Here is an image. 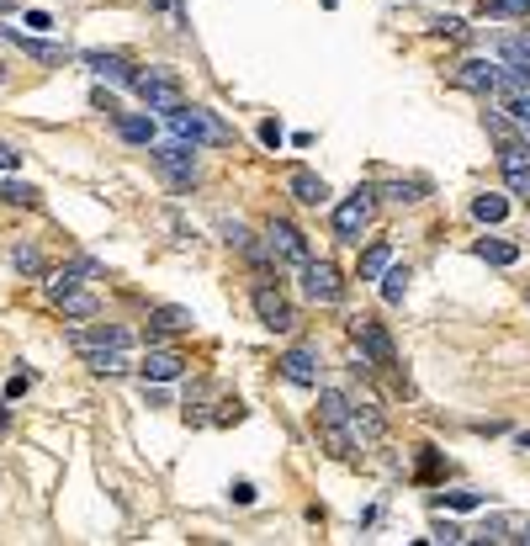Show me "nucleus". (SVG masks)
<instances>
[{
	"label": "nucleus",
	"instance_id": "7",
	"mask_svg": "<svg viewBox=\"0 0 530 546\" xmlns=\"http://www.w3.org/2000/svg\"><path fill=\"white\" fill-rule=\"evenodd\" d=\"M303 297H308V303H340V297H345L340 271H334L329 260H308V265H303Z\"/></svg>",
	"mask_w": 530,
	"mask_h": 546
},
{
	"label": "nucleus",
	"instance_id": "34",
	"mask_svg": "<svg viewBox=\"0 0 530 546\" xmlns=\"http://www.w3.org/2000/svg\"><path fill=\"white\" fill-rule=\"evenodd\" d=\"M504 112H510V122H515V127H526V122H530V90H526V96H504Z\"/></svg>",
	"mask_w": 530,
	"mask_h": 546
},
{
	"label": "nucleus",
	"instance_id": "45",
	"mask_svg": "<svg viewBox=\"0 0 530 546\" xmlns=\"http://www.w3.org/2000/svg\"><path fill=\"white\" fill-rule=\"evenodd\" d=\"M520 446H526V451H530V430H526V435H520Z\"/></svg>",
	"mask_w": 530,
	"mask_h": 546
},
{
	"label": "nucleus",
	"instance_id": "14",
	"mask_svg": "<svg viewBox=\"0 0 530 546\" xmlns=\"http://www.w3.org/2000/svg\"><path fill=\"white\" fill-rule=\"evenodd\" d=\"M138 372H143V382H175L186 372V356L181 350H149Z\"/></svg>",
	"mask_w": 530,
	"mask_h": 546
},
{
	"label": "nucleus",
	"instance_id": "8",
	"mask_svg": "<svg viewBox=\"0 0 530 546\" xmlns=\"http://www.w3.org/2000/svg\"><path fill=\"white\" fill-rule=\"evenodd\" d=\"M499 165H504V181L515 196H530V149L526 138H504L499 143Z\"/></svg>",
	"mask_w": 530,
	"mask_h": 546
},
{
	"label": "nucleus",
	"instance_id": "32",
	"mask_svg": "<svg viewBox=\"0 0 530 546\" xmlns=\"http://www.w3.org/2000/svg\"><path fill=\"white\" fill-rule=\"evenodd\" d=\"M430 32H435V37H467V21H462V16H435Z\"/></svg>",
	"mask_w": 530,
	"mask_h": 546
},
{
	"label": "nucleus",
	"instance_id": "35",
	"mask_svg": "<svg viewBox=\"0 0 530 546\" xmlns=\"http://www.w3.org/2000/svg\"><path fill=\"white\" fill-rule=\"evenodd\" d=\"M260 143H265V149H281V143H287L281 122H271V117H265V122H260Z\"/></svg>",
	"mask_w": 530,
	"mask_h": 546
},
{
	"label": "nucleus",
	"instance_id": "30",
	"mask_svg": "<svg viewBox=\"0 0 530 546\" xmlns=\"http://www.w3.org/2000/svg\"><path fill=\"white\" fill-rule=\"evenodd\" d=\"M510 531H515V520H510V515H488V520H483V531H478V542H510Z\"/></svg>",
	"mask_w": 530,
	"mask_h": 546
},
{
	"label": "nucleus",
	"instance_id": "28",
	"mask_svg": "<svg viewBox=\"0 0 530 546\" xmlns=\"http://www.w3.org/2000/svg\"><path fill=\"white\" fill-rule=\"evenodd\" d=\"M11 265H16L21 276H48V265H42V255H37L32 244H16V250H11Z\"/></svg>",
	"mask_w": 530,
	"mask_h": 546
},
{
	"label": "nucleus",
	"instance_id": "22",
	"mask_svg": "<svg viewBox=\"0 0 530 546\" xmlns=\"http://www.w3.org/2000/svg\"><path fill=\"white\" fill-rule=\"evenodd\" d=\"M74 345H80V350H85V345H111V350H127V329H117V324L80 329V335H74Z\"/></svg>",
	"mask_w": 530,
	"mask_h": 546
},
{
	"label": "nucleus",
	"instance_id": "39",
	"mask_svg": "<svg viewBox=\"0 0 530 546\" xmlns=\"http://www.w3.org/2000/svg\"><path fill=\"white\" fill-rule=\"evenodd\" d=\"M228 494H234V504H255V499H260V494H255V483H244V478H239Z\"/></svg>",
	"mask_w": 530,
	"mask_h": 546
},
{
	"label": "nucleus",
	"instance_id": "11",
	"mask_svg": "<svg viewBox=\"0 0 530 546\" xmlns=\"http://www.w3.org/2000/svg\"><path fill=\"white\" fill-rule=\"evenodd\" d=\"M499 69H504V64L467 58V64H457V85H462V90H472V96H499Z\"/></svg>",
	"mask_w": 530,
	"mask_h": 546
},
{
	"label": "nucleus",
	"instance_id": "1",
	"mask_svg": "<svg viewBox=\"0 0 530 546\" xmlns=\"http://www.w3.org/2000/svg\"><path fill=\"white\" fill-rule=\"evenodd\" d=\"M170 117V127H175V138H186V143H207V149H228L234 143V127H223L207 106H175V112H165Z\"/></svg>",
	"mask_w": 530,
	"mask_h": 546
},
{
	"label": "nucleus",
	"instance_id": "2",
	"mask_svg": "<svg viewBox=\"0 0 530 546\" xmlns=\"http://www.w3.org/2000/svg\"><path fill=\"white\" fill-rule=\"evenodd\" d=\"M133 90L149 101V112H175V106L186 101L175 69H138V74H133Z\"/></svg>",
	"mask_w": 530,
	"mask_h": 546
},
{
	"label": "nucleus",
	"instance_id": "19",
	"mask_svg": "<svg viewBox=\"0 0 530 546\" xmlns=\"http://www.w3.org/2000/svg\"><path fill=\"white\" fill-rule=\"evenodd\" d=\"M350 414H356V404H350L340 388H324V393H319V419H324V425H350Z\"/></svg>",
	"mask_w": 530,
	"mask_h": 546
},
{
	"label": "nucleus",
	"instance_id": "46",
	"mask_svg": "<svg viewBox=\"0 0 530 546\" xmlns=\"http://www.w3.org/2000/svg\"><path fill=\"white\" fill-rule=\"evenodd\" d=\"M526 303H530V292H526Z\"/></svg>",
	"mask_w": 530,
	"mask_h": 546
},
{
	"label": "nucleus",
	"instance_id": "20",
	"mask_svg": "<svg viewBox=\"0 0 530 546\" xmlns=\"http://www.w3.org/2000/svg\"><path fill=\"white\" fill-rule=\"evenodd\" d=\"M478 260H488V265H515V260H520V244H515V239H478Z\"/></svg>",
	"mask_w": 530,
	"mask_h": 546
},
{
	"label": "nucleus",
	"instance_id": "24",
	"mask_svg": "<svg viewBox=\"0 0 530 546\" xmlns=\"http://www.w3.org/2000/svg\"><path fill=\"white\" fill-rule=\"evenodd\" d=\"M117 133H122L127 143H143V149H149V143H154V117H127V112H122V117H117Z\"/></svg>",
	"mask_w": 530,
	"mask_h": 546
},
{
	"label": "nucleus",
	"instance_id": "40",
	"mask_svg": "<svg viewBox=\"0 0 530 546\" xmlns=\"http://www.w3.org/2000/svg\"><path fill=\"white\" fill-rule=\"evenodd\" d=\"M16 165H21V154H16V149L0 138V175H5V170H16Z\"/></svg>",
	"mask_w": 530,
	"mask_h": 546
},
{
	"label": "nucleus",
	"instance_id": "33",
	"mask_svg": "<svg viewBox=\"0 0 530 546\" xmlns=\"http://www.w3.org/2000/svg\"><path fill=\"white\" fill-rule=\"evenodd\" d=\"M441 504H451V510H478V504H483V494H478V488H451Z\"/></svg>",
	"mask_w": 530,
	"mask_h": 546
},
{
	"label": "nucleus",
	"instance_id": "12",
	"mask_svg": "<svg viewBox=\"0 0 530 546\" xmlns=\"http://www.w3.org/2000/svg\"><path fill=\"white\" fill-rule=\"evenodd\" d=\"M276 366H281V377H287V382H297V388H319V356H313V350H303V345H297V350H287Z\"/></svg>",
	"mask_w": 530,
	"mask_h": 546
},
{
	"label": "nucleus",
	"instance_id": "41",
	"mask_svg": "<svg viewBox=\"0 0 530 546\" xmlns=\"http://www.w3.org/2000/svg\"><path fill=\"white\" fill-rule=\"evenodd\" d=\"M419 478H441V457H435V451H425V462H419Z\"/></svg>",
	"mask_w": 530,
	"mask_h": 546
},
{
	"label": "nucleus",
	"instance_id": "38",
	"mask_svg": "<svg viewBox=\"0 0 530 546\" xmlns=\"http://www.w3.org/2000/svg\"><path fill=\"white\" fill-rule=\"evenodd\" d=\"M435 542H467V531H462V526H451V520H441V526H435Z\"/></svg>",
	"mask_w": 530,
	"mask_h": 546
},
{
	"label": "nucleus",
	"instance_id": "27",
	"mask_svg": "<svg viewBox=\"0 0 530 546\" xmlns=\"http://www.w3.org/2000/svg\"><path fill=\"white\" fill-rule=\"evenodd\" d=\"M499 53H504V64H530V32H504Z\"/></svg>",
	"mask_w": 530,
	"mask_h": 546
},
{
	"label": "nucleus",
	"instance_id": "25",
	"mask_svg": "<svg viewBox=\"0 0 530 546\" xmlns=\"http://www.w3.org/2000/svg\"><path fill=\"white\" fill-rule=\"evenodd\" d=\"M472 218H478V223H504V218H510V202H504L499 191H483V196L472 202Z\"/></svg>",
	"mask_w": 530,
	"mask_h": 546
},
{
	"label": "nucleus",
	"instance_id": "4",
	"mask_svg": "<svg viewBox=\"0 0 530 546\" xmlns=\"http://www.w3.org/2000/svg\"><path fill=\"white\" fill-rule=\"evenodd\" d=\"M154 165L170 175V186H196V143L175 138V143H149Z\"/></svg>",
	"mask_w": 530,
	"mask_h": 546
},
{
	"label": "nucleus",
	"instance_id": "18",
	"mask_svg": "<svg viewBox=\"0 0 530 546\" xmlns=\"http://www.w3.org/2000/svg\"><path fill=\"white\" fill-rule=\"evenodd\" d=\"M292 196H297L303 207H324V202H329V186H324V175L297 170V175H292Z\"/></svg>",
	"mask_w": 530,
	"mask_h": 546
},
{
	"label": "nucleus",
	"instance_id": "42",
	"mask_svg": "<svg viewBox=\"0 0 530 546\" xmlns=\"http://www.w3.org/2000/svg\"><path fill=\"white\" fill-rule=\"evenodd\" d=\"M27 27H37V32H48L53 21H48V11H27Z\"/></svg>",
	"mask_w": 530,
	"mask_h": 546
},
{
	"label": "nucleus",
	"instance_id": "31",
	"mask_svg": "<svg viewBox=\"0 0 530 546\" xmlns=\"http://www.w3.org/2000/svg\"><path fill=\"white\" fill-rule=\"evenodd\" d=\"M488 16H530V0H483Z\"/></svg>",
	"mask_w": 530,
	"mask_h": 546
},
{
	"label": "nucleus",
	"instance_id": "16",
	"mask_svg": "<svg viewBox=\"0 0 530 546\" xmlns=\"http://www.w3.org/2000/svg\"><path fill=\"white\" fill-rule=\"evenodd\" d=\"M80 356H85V366L101 372V377H122V372H133V361H127L122 350H111V345H85Z\"/></svg>",
	"mask_w": 530,
	"mask_h": 546
},
{
	"label": "nucleus",
	"instance_id": "13",
	"mask_svg": "<svg viewBox=\"0 0 530 546\" xmlns=\"http://www.w3.org/2000/svg\"><path fill=\"white\" fill-rule=\"evenodd\" d=\"M196 319H191V308H181V303H159L154 313H149V340H159V335H181V329H191Z\"/></svg>",
	"mask_w": 530,
	"mask_h": 546
},
{
	"label": "nucleus",
	"instance_id": "15",
	"mask_svg": "<svg viewBox=\"0 0 530 546\" xmlns=\"http://www.w3.org/2000/svg\"><path fill=\"white\" fill-rule=\"evenodd\" d=\"M0 37H5V42H16L27 58H42V64H64V58H69V48H64V42H37V37H21L16 27H0Z\"/></svg>",
	"mask_w": 530,
	"mask_h": 546
},
{
	"label": "nucleus",
	"instance_id": "5",
	"mask_svg": "<svg viewBox=\"0 0 530 546\" xmlns=\"http://www.w3.org/2000/svg\"><path fill=\"white\" fill-rule=\"evenodd\" d=\"M265 244L276 250V260H287V265H297V271L313 260V250H308L303 228H292L287 218H271V223H265Z\"/></svg>",
	"mask_w": 530,
	"mask_h": 546
},
{
	"label": "nucleus",
	"instance_id": "29",
	"mask_svg": "<svg viewBox=\"0 0 530 546\" xmlns=\"http://www.w3.org/2000/svg\"><path fill=\"white\" fill-rule=\"evenodd\" d=\"M0 202H11V207H37V186H27V181H0Z\"/></svg>",
	"mask_w": 530,
	"mask_h": 546
},
{
	"label": "nucleus",
	"instance_id": "36",
	"mask_svg": "<svg viewBox=\"0 0 530 546\" xmlns=\"http://www.w3.org/2000/svg\"><path fill=\"white\" fill-rule=\"evenodd\" d=\"M382 196H393V202H419V186H414V181H393Z\"/></svg>",
	"mask_w": 530,
	"mask_h": 546
},
{
	"label": "nucleus",
	"instance_id": "21",
	"mask_svg": "<svg viewBox=\"0 0 530 546\" xmlns=\"http://www.w3.org/2000/svg\"><path fill=\"white\" fill-rule=\"evenodd\" d=\"M393 265V244L388 239H377L366 255H361V281H382V271Z\"/></svg>",
	"mask_w": 530,
	"mask_h": 546
},
{
	"label": "nucleus",
	"instance_id": "10",
	"mask_svg": "<svg viewBox=\"0 0 530 546\" xmlns=\"http://www.w3.org/2000/svg\"><path fill=\"white\" fill-rule=\"evenodd\" d=\"M48 297H53V303H58V308H64L69 319H90V313H96V297L74 287V271L53 276V281H48Z\"/></svg>",
	"mask_w": 530,
	"mask_h": 546
},
{
	"label": "nucleus",
	"instance_id": "44",
	"mask_svg": "<svg viewBox=\"0 0 530 546\" xmlns=\"http://www.w3.org/2000/svg\"><path fill=\"white\" fill-rule=\"evenodd\" d=\"M520 138H526V149H530V122H526V127H520Z\"/></svg>",
	"mask_w": 530,
	"mask_h": 546
},
{
	"label": "nucleus",
	"instance_id": "3",
	"mask_svg": "<svg viewBox=\"0 0 530 546\" xmlns=\"http://www.w3.org/2000/svg\"><path fill=\"white\" fill-rule=\"evenodd\" d=\"M372 212H377V191H372V186H361L356 196H345V202L334 207V234H340L345 244H361V234H366V223H372Z\"/></svg>",
	"mask_w": 530,
	"mask_h": 546
},
{
	"label": "nucleus",
	"instance_id": "37",
	"mask_svg": "<svg viewBox=\"0 0 530 546\" xmlns=\"http://www.w3.org/2000/svg\"><path fill=\"white\" fill-rule=\"evenodd\" d=\"M27 388H32V377H27V372H16V377L5 382V404H11V398H27Z\"/></svg>",
	"mask_w": 530,
	"mask_h": 546
},
{
	"label": "nucleus",
	"instance_id": "9",
	"mask_svg": "<svg viewBox=\"0 0 530 546\" xmlns=\"http://www.w3.org/2000/svg\"><path fill=\"white\" fill-rule=\"evenodd\" d=\"M350 335H356V356H366L372 366H393V340H388V329H382V324L356 319V324H350Z\"/></svg>",
	"mask_w": 530,
	"mask_h": 546
},
{
	"label": "nucleus",
	"instance_id": "26",
	"mask_svg": "<svg viewBox=\"0 0 530 546\" xmlns=\"http://www.w3.org/2000/svg\"><path fill=\"white\" fill-rule=\"evenodd\" d=\"M409 292V265H388L382 271V303H403Z\"/></svg>",
	"mask_w": 530,
	"mask_h": 546
},
{
	"label": "nucleus",
	"instance_id": "43",
	"mask_svg": "<svg viewBox=\"0 0 530 546\" xmlns=\"http://www.w3.org/2000/svg\"><path fill=\"white\" fill-rule=\"evenodd\" d=\"M520 542H530V520H526V526H520Z\"/></svg>",
	"mask_w": 530,
	"mask_h": 546
},
{
	"label": "nucleus",
	"instance_id": "6",
	"mask_svg": "<svg viewBox=\"0 0 530 546\" xmlns=\"http://www.w3.org/2000/svg\"><path fill=\"white\" fill-rule=\"evenodd\" d=\"M255 313H260V324L271 329V335H292L297 329V313H292V303L271 287V281H260L255 287Z\"/></svg>",
	"mask_w": 530,
	"mask_h": 546
},
{
	"label": "nucleus",
	"instance_id": "23",
	"mask_svg": "<svg viewBox=\"0 0 530 546\" xmlns=\"http://www.w3.org/2000/svg\"><path fill=\"white\" fill-rule=\"evenodd\" d=\"M350 425H356V435H366V441H382V430H388V419L377 414V404H372V398H366V404H356Z\"/></svg>",
	"mask_w": 530,
	"mask_h": 546
},
{
	"label": "nucleus",
	"instance_id": "17",
	"mask_svg": "<svg viewBox=\"0 0 530 546\" xmlns=\"http://www.w3.org/2000/svg\"><path fill=\"white\" fill-rule=\"evenodd\" d=\"M85 64H90L101 80H122V85H133V74H138L122 53H101V48H96V53H85Z\"/></svg>",
	"mask_w": 530,
	"mask_h": 546
}]
</instances>
